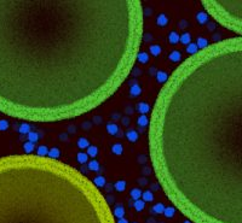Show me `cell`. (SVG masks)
<instances>
[{"instance_id":"6da1fadb","label":"cell","mask_w":242,"mask_h":223,"mask_svg":"<svg viewBox=\"0 0 242 223\" xmlns=\"http://www.w3.org/2000/svg\"><path fill=\"white\" fill-rule=\"evenodd\" d=\"M139 0H0V111L58 122L96 109L131 74Z\"/></svg>"},{"instance_id":"603a6c76","label":"cell","mask_w":242,"mask_h":223,"mask_svg":"<svg viewBox=\"0 0 242 223\" xmlns=\"http://www.w3.org/2000/svg\"><path fill=\"white\" fill-rule=\"evenodd\" d=\"M179 41H180L182 44H184V45H189V44H191V35H190L189 33H184L183 35L180 36Z\"/></svg>"},{"instance_id":"d6a6232c","label":"cell","mask_w":242,"mask_h":223,"mask_svg":"<svg viewBox=\"0 0 242 223\" xmlns=\"http://www.w3.org/2000/svg\"><path fill=\"white\" fill-rule=\"evenodd\" d=\"M137 60L140 61V63H146L149 60V56L146 52H139L138 56H137Z\"/></svg>"},{"instance_id":"8d00e7d4","label":"cell","mask_w":242,"mask_h":223,"mask_svg":"<svg viewBox=\"0 0 242 223\" xmlns=\"http://www.w3.org/2000/svg\"><path fill=\"white\" fill-rule=\"evenodd\" d=\"M150 53L153 56H159L161 53V47L159 45H153L150 46Z\"/></svg>"},{"instance_id":"52a82bcc","label":"cell","mask_w":242,"mask_h":223,"mask_svg":"<svg viewBox=\"0 0 242 223\" xmlns=\"http://www.w3.org/2000/svg\"><path fill=\"white\" fill-rule=\"evenodd\" d=\"M168 74L167 73H165V71H159L158 74H156V80H158V82L159 83H162V84H165L166 82H167V80H168Z\"/></svg>"},{"instance_id":"9c48e42d","label":"cell","mask_w":242,"mask_h":223,"mask_svg":"<svg viewBox=\"0 0 242 223\" xmlns=\"http://www.w3.org/2000/svg\"><path fill=\"white\" fill-rule=\"evenodd\" d=\"M142 200H144L145 203H149V202H153L154 200V194L151 190H145V192L142 193Z\"/></svg>"},{"instance_id":"f1b7e54d","label":"cell","mask_w":242,"mask_h":223,"mask_svg":"<svg viewBox=\"0 0 242 223\" xmlns=\"http://www.w3.org/2000/svg\"><path fill=\"white\" fill-rule=\"evenodd\" d=\"M78 146H79V148L84 150V148H87L90 146V142H88V140L86 138H80L78 140Z\"/></svg>"},{"instance_id":"7c38bea8","label":"cell","mask_w":242,"mask_h":223,"mask_svg":"<svg viewBox=\"0 0 242 223\" xmlns=\"http://www.w3.org/2000/svg\"><path fill=\"white\" fill-rule=\"evenodd\" d=\"M179 39H180V36H179V34L178 33H176V31H171V33L168 34V41L171 42V44H178L179 42Z\"/></svg>"},{"instance_id":"5bb4252c","label":"cell","mask_w":242,"mask_h":223,"mask_svg":"<svg viewBox=\"0 0 242 223\" xmlns=\"http://www.w3.org/2000/svg\"><path fill=\"white\" fill-rule=\"evenodd\" d=\"M137 123H138L139 127H146V125H149V118H148V116L146 115H140L138 117V119H137Z\"/></svg>"},{"instance_id":"9a60e30c","label":"cell","mask_w":242,"mask_h":223,"mask_svg":"<svg viewBox=\"0 0 242 223\" xmlns=\"http://www.w3.org/2000/svg\"><path fill=\"white\" fill-rule=\"evenodd\" d=\"M126 138H127L128 141L136 142V141L138 140V133H137L136 130H128V132L126 133Z\"/></svg>"},{"instance_id":"ffe728a7","label":"cell","mask_w":242,"mask_h":223,"mask_svg":"<svg viewBox=\"0 0 242 223\" xmlns=\"http://www.w3.org/2000/svg\"><path fill=\"white\" fill-rule=\"evenodd\" d=\"M138 111L142 113V115H145L150 111V106L146 104V103H139L138 104Z\"/></svg>"},{"instance_id":"d4e9b609","label":"cell","mask_w":242,"mask_h":223,"mask_svg":"<svg viewBox=\"0 0 242 223\" xmlns=\"http://www.w3.org/2000/svg\"><path fill=\"white\" fill-rule=\"evenodd\" d=\"M187 52L189 53V56H193V54L197 53V52H199L197 45H196V44H189L188 47H187Z\"/></svg>"},{"instance_id":"ac0fdd59","label":"cell","mask_w":242,"mask_h":223,"mask_svg":"<svg viewBox=\"0 0 242 223\" xmlns=\"http://www.w3.org/2000/svg\"><path fill=\"white\" fill-rule=\"evenodd\" d=\"M18 132L22 134V135H24V134H29L30 132H32V130H30V125L28 124V123H22L21 125H19V129H18Z\"/></svg>"},{"instance_id":"4316f807","label":"cell","mask_w":242,"mask_h":223,"mask_svg":"<svg viewBox=\"0 0 242 223\" xmlns=\"http://www.w3.org/2000/svg\"><path fill=\"white\" fill-rule=\"evenodd\" d=\"M86 153L88 154V157H92V158H93V157H96V156L98 154V148H97L96 146H93V145H92V146H88Z\"/></svg>"},{"instance_id":"836d02e7","label":"cell","mask_w":242,"mask_h":223,"mask_svg":"<svg viewBox=\"0 0 242 223\" xmlns=\"http://www.w3.org/2000/svg\"><path fill=\"white\" fill-rule=\"evenodd\" d=\"M49 151H50V150H49L46 146H40V147H38V150H37L38 156H40V157H47Z\"/></svg>"},{"instance_id":"3957f363","label":"cell","mask_w":242,"mask_h":223,"mask_svg":"<svg viewBox=\"0 0 242 223\" xmlns=\"http://www.w3.org/2000/svg\"><path fill=\"white\" fill-rule=\"evenodd\" d=\"M92 180L49 157L0 158V223H116Z\"/></svg>"},{"instance_id":"ba28073f","label":"cell","mask_w":242,"mask_h":223,"mask_svg":"<svg viewBox=\"0 0 242 223\" xmlns=\"http://www.w3.org/2000/svg\"><path fill=\"white\" fill-rule=\"evenodd\" d=\"M107 132L110 135H116V133L119 132V127L115 123H108L107 124Z\"/></svg>"},{"instance_id":"7a4b0ae2","label":"cell","mask_w":242,"mask_h":223,"mask_svg":"<svg viewBox=\"0 0 242 223\" xmlns=\"http://www.w3.org/2000/svg\"><path fill=\"white\" fill-rule=\"evenodd\" d=\"M149 151L167 198L193 223H242V36L189 56L160 89Z\"/></svg>"},{"instance_id":"ab89813d","label":"cell","mask_w":242,"mask_h":223,"mask_svg":"<svg viewBox=\"0 0 242 223\" xmlns=\"http://www.w3.org/2000/svg\"><path fill=\"white\" fill-rule=\"evenodd\" d=\"M183 223H193V222H191V221H189V219H185Z\"/></svg>"},{"instance_id":"5b68a950","label":"cell","mask_w":242,"mask_h":223,"mask_svg":"<svg viewBox=\"0 0 242 223\" xmlns=\"http://www.w3.org/2000/svg\"><path fill=\"white\" fill-rule=\"evenodd\" d=\"M113 215H114V217H116L117 219L124 218V216H125V207H124L122 205H116V206L114 207V210H113Z\"/></svg>"},{"instance_id":"8992f818","label":"cell","mask_w":242,"mask_h":223,"mask_svg":"<svg viewBox=\"0 0 242 223\" xmlns=\"http://www.w3.org/2000/svg\"><path fill=\"white\" fill-rule=\"evenodd\" d=\"M208 18H209V16H208L205 11H201V12H199V13L196 15V21H197L200 24L207 23V22H208Z\"/></svg>"},{"instance_id":"e575fe53","label":"cell","mask_w":242,"mask_h":223,"mask_svg":"<svg viewBox=\"0 0 242 223\" xmlns=\"http://www.w3.org/2000/svg\"><path fill=\"white\" fill-rule=\"evenodd\" d=\"M165 205L162 204V203H158V204H155L154 206H153V210H154V212L155 213H164V211H165Z\"/></svg>"},{"instance_id":"d590c367","label":"cell","mask_w":242,"mask_h":223,"mask_svg":"<svg viewBox=\"0 0 242 223\" xmlns=\"http://www.w3.org/2000/svg\"><path fill=\"white\" fill-rule=\"evenodd\" d=\"M38 140H39V135H38V133H35V132H30V133L28 134V141L35 144Z\"/></svg>"},{"instance_id":"44dd1931","label":"cell","mask_w":242,"mask_h":223,"mask_svg":"<svg viewBox=\"0 0 242 223\" xmlns=\"http://www.w3.org/2000/svg\"><path fill=\"white\" fill-rule=\"evenodd\" d=\"M133 206H134V209H136L138 212H140V211H143V210H144V207H145V202H144V200H142V199L134 200Z\"/></svg>"},{"instance_id":"e0dca14e","label":"cell","mask_w":242,"mask_h":223,"mask_svg":"<svg viewBox=\"0 0 242 223\" xmlns=\"http://www.w3.org/2000/svg\"><path fill=\"white\" fill-rule=\"evenodd\" d=\"M111 152H113L114 154H116V156L122 154V152H124L122 145H121V144H115V145H113V146H111Z\"/></svg>"},{"instance_id":"4fadbf2b","label":"cell","mask_w":242,"mask_h":223,"mask_svg":"<svg viewBox=\"0 0 242 223\" xmlns=\"http://www.w3.org/2000/svg\"><path fill=\"white\" fill-rule=\"evenodd\" d=\"M156 23H158V25H160V27H165V25L168 23V18H167V16L164 15V13L159 15L158 18H156Z\"/></svg>"},{"instance_id":"484cf974","label":"cell","mask_w":242,"mask_h":223,"mask_svg":"<svg viewBox=\"0 0 242 223\" xmlns=\"http://www.w3.org/2000/svg\"><path fill=\"white\" fill-rule=\"evenodd\" d=\"M114 187H115V189L117 190V192H124V190L126 189V182L125 181H117L115 184H114Z\"/></svg>"},{"instance_id":"8fae6325","label":"cell","mask_w":242,"mask_h":223,"mask_svg":"<svg viewBox=\"0 0 242 223\" xmlns=\"http://www.w3.org/2000/svg\"><path fill=\"white\" fill-rule=\"evenodd\" d=\"M76 159H78V162L80 164H85V163L88 162V154L85 153V152H79L76 154Z\"/></svg>"},{"instance_id":"f546056e","label":"cell","mask_w":242,"mask_h":223,"mask_svg":"<svg viewBox=\"0 0 242 223\" xmlns=\"http://www.w3.org/2000/svg\"><path fill=\"white\" fill-rule=\"evenodd\" d=\"M174 213H176V207H174V206H168V207H166L165 211H164V215H165L167 218L173 217Z\"/></svg>"},{"instance_id":"1f68e13d","label":"cell","mask_w":242,"mask_h":223,"mask_svg":"<svg viewBox=\"0 0 242 223\" xmlns=\"http://www.w3.org/2000/svg\"><path fill=\"white\" fill-rule=\"evenodd\" d=\"M88 169L92 171H98L99 170V163L95 159H92L91 162H88Z\"/></svg>"},{"instance_id":"60d3db41","label":"cell","mask_w":242,"mask_h":223,"mask_svg":"<svg viewBox=\"0 0 242 223\" xmlns=\"http://www.w3.org/2000/svg\"><path fill=\"white\" fill-rule=\"evenodd\" d=\"M133 223H136V222H133Z\"/></svg>"},{"instance_id":"cb8c5ba5","label":"cell","mask_w":242,"mask_h":223,"mask_svg":"<svg viewBox=\"0 0 242 223\" xmlns=\"http://www.w3.org/2000/svg\"><path fill=\"white\" fill-rule=\"evenodd\" d=\"M140 197H142V190L139 188H133L131 190V198L133 200H138V199H140Z\"/></svg>"},{"instance_id":"74e56055","label":"cell","mask_w":242,"mask_h":223,"mask_svg":"<svg viewBox=\"0 0 242 223\" xmlns=\"http://www.w3.org/2000/svg\"><path fill=\"white\" fill-rule=\"evenodd\" d=\"M9 128V122L6 119H0V132H5Z\"/></svg>"},{"instance_id":"30bf717a","label":"cell","mask_w":242,"mask_h":223,"mask_svg":"<svg viewBox=\"0 0 242 223\" xmlns=\"http://www.w3.org/2000/svg\"><path fill=\"white\" fill-rule=\"evenodd\" d=\"M93 184L97 187V188H102L103 186H105V179L103 177V176H96L95 179H93Z\"/></svg>"},{"instance_id":"d6986e66","label":"cell","mask_w":242,"mask_h":223,"mask_svg":"<svg viewBox=\"0 0 242 223\" xmlns=\"http://www.w3.org/2000/svg\"><path fill=\"white\" fill-rule=\"evenodd\" d=\"M59 156H60V152H59V150L56 148V147H52V148L49 151V154H47V157H49V158H52V159H58Z\"/></svg>"},{"instance_id":"4dcf8cb0","label":"cell","mask_w":242,"mask_h":223,"mask_svg":"<svg viewBox=\"0 0 242 223\" xmlns=\"http://www.w3.org/2000/svg\"><path fill=\"white\" fill-rule=\"evenodd\" d=\"M180 57H182V54H180L179 51H173V52H171V54H170V60L177 63V61L180 60Z\"/></svg>"},{"instance_id":"f35d334b","label":"cell","mask_w":242,"mask_h":223,"mask_svg":"<svg viewBox=\"0 0 242 223\" xmlns=\"http://www.w3.org/2000/svg\"><path fill=\"white\" fill-rule=\"evenodd\" d=\"M116 223H128V222H127V219H125V218H120V219H117Z\"/></svg>"},{"instance_id":"83f0119b","label":"cell","mask_w":242,"mask_h":223,"mask_svg":"<svg viewBox=\"0 0 242 223\" xmlns=\"http://www.w3.org/2000/svg\"><path fill=\"white\" fill-rule=\"evenodd\" d=\"M196 45H197V47H199V51L200 50H203V48H206L209 44H208V41L206 40V39H203V38H199L197 39V42H196Z\"/></svg>"},{"instance_id":"2e32d148","label":"cell","mask_w":242,"mask_h":223,"mask_svg":"<svg viewBox=\"0 0 242 223\" xmlns=\"http://www.w3.org/2000/svg\"><path fill=\"white\" fill-rule=\"evenodd\" d=\"M142 93V88H140V86H138V84H133V86H131V88H130V94L132 95V97H138V95Z\"/></svg>"},{"instance_id":"277c9868","label":"cell","mask_w":242,"mask_h":223,"mask_svg":"<svg viewBox=\"0 0 242 223\" xmlns=\"http://www.w3.org/2000/svg\"><path fill=\"white\" fill-rule=\"evenodd\" d=\"M201 4L217 23L242 36V0H203Z\"/></svg>"},{"instance_id":"7402d4cb","label":"cell","mask_w":242,"mask_h":223,"mask_svg":"<svg viewBox=\"0 0 242 223\" xmlns=\"http://www.w3.org/2000/svg\"><path fill=\"white\" fill-rule=\"evenodd\" d=\"M23 150H24L25 154H30V152H33V151H34V144H33V142H30V141L24 142V145H23Z\"/></svg>"}]
</instances>
